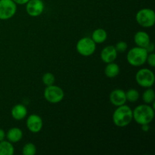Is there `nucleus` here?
Masks as SVG:
<instances>
[{
	"mask_svg": "<svg viewBox=\"0 0 155 155\" xmlns=\"http://www.w3.org/2000/svg\"><path fill=\"white\" fill-rule=\"evenodd\" d=\"M5 138L12 143H17L23 138V132L18 127H12L9 129L5 134Z\"/></svg>",
	"mask_w": 155,
	"mask_h": 155,
	"instance_id": "2eb2a0df",
	"label": "nucleus"
},
{
	"mask_svg": "<svg viewBox=\"0 0 155 155\" xmlns=\"http://www.w3.org/2000/svg\"><path fill=\"white\" fill-rule=\"evenodd\" d=\"M17 5L13 0H0V20L7 21L15 15Z\"/></svg>",
	"mask_w": 155,
	"mask_h": 155,
	"instance_id": "6e6552de",
	"label": "nucleus"
},
{
	"mask_svg": "<svg viewBox=\"0 0 155 155\" xmlns=\"http://www.w3.org/2000/svg\"><path fill=\"white\" fill-rule=\"evenodd\" d=\"M43 96L48 102L51 104H58L64 98V92L60 86L53 84L45 87Z\"/></svg>",
	"mask_w": 155,
	"mask_h": 155,
	"instance_id": "423d86ee",
	"label": "nucleus"
},
{
	"mask_svg": "<svg viewBox=\"0 0 155 155\" xmlns=\"http://www.w3.org/2000/svg\"><path fill=\"white\" fill-rule=\"evenodd\" d=\"M27 128L32 133H38L42 130L43 127V121L42 117L38 114H30L26 121Z\"/></svg>",
	"mask_w": 155,
	"mask_h": 155,
	"instance_id": "9d476101",
	"label": "nucleus"
},
{
	"mask_svg": "<svg viewBox=\"0 0 155 155\" xmlns=\"http://www.w3.org/2000/svg\"><path fill=\"white\" fill-rule=\"evenodd\" d=\"M146 62L148 64H149L150 67H151V68H154L155 67V54L154 52L148 53V57H147Z\"/></svg>",
	"mask_w": 155,
	"mask_h": 155,
	"instance_id": "b1692460",
	"label": "nucleus"
},
{
	"mask_svg": "<svg viewBox=\"0 0 155 155\" xmlns=\"http://www.w3.org/2000/svg\"><path fill=\"white\" fill-rule=\"evenodd\" d=\"M142 126V130L145 132H148L149 130L150 127L149 124H144V125H141Z\"/></svg>",
	"mask_w": 155,
	"mask_h": 155,
	"instance_id": "cd10ccee",
	"label": "nucleus"
},
{
	"mask_svg": "<svg viewBox=\"0 0 155 155\" xmlns=\"http://www.w3.org/2000/svg\"><path fill=\"white\" fill-rule=\"evenodd\" d=\"M120 72V68L117 64L114 61L108 63L104 68V74L107 78H115L119 75Z\"/></svg>",
	"mask_w": 155,
	"mask_h": 155,
	"instance_id": "dca6fc26",
	"label": "nucleus"
},
{
	"mask_svg": "<svg viewBox=\"0 0 155 155\" xmlns=\"http://www.w3.org/2000/svg\"><path fill=\"white\" fill-rule=\"evenodd\" d=\"M145 49L147 50V51H148V53H151V52H154V45L153 42H150V43L148 44V45L146 46V48H145Z\"/></svg>",
	"mask_w": 155,
	"mask_h": 155,
	"instance_id": "393cba45",
	"label": "nucleus"
},
{
	"mask_svg": "<svg viewBox=\"0 0 155 155\" xmlns=\"http://www.w3.org/2000/svg\"><path fill=\"white\" fill-rule=\"evenodd\" d=\"M14 2L15 3V4L18 5H26L27 3V2L29 1V0H13Z\"/></svg>",
	"mask_w": 155,
	"mask_h": 155,
	"instance_id": "a878e982",
	"label": "nucleus"
},
{
	"mask_svg": "<svg viewBox=\"0 0 155 155\" xmlns=\"http://www.w3.org/2000/svg\"><path fill=\"white\" fill-rule=\"evenodd\" d=\"M22 154L24 155H35L36 154V147L32 142L25 144L23 147Z\"/></svg>",
	"mask_w": 155,
	"mask_h": 155,
	"instance_id": "412c9836",
	"label": "nucleus"
},
{
	"mask_svg": "<svg viewBox=\"0 0 155 155\" xmlns=\"http://www.w3.org/2000/svg\"><path fill=\"white\" fill-rule=\"evenodd\" d=\"M15 148L12 142L4 140L0 142V155H13Z\"/></svg>",
	"mask_w": 155,
	"mask_h": 155,
	"instance_id": "a211bd4d",
	"label": "nucleus"
},
{
	"mask_svg": "<svg viewBox=\"0 0 155 155\" xmlns=\"http://www.w3.org/2000/svg\"><path fill=\"white\" fill-rule=\"evenodd\" d=\"M154 118V108L148 104L138 105L133 110V119L139 125L150 124Z\"/></svg>",
	"mask_w": 155,
	"mask_h": 155,
	"instance_id": "f257e3e1",
	"label": "nucleus"
},
{
	"mask_svg": "<svg viewBox=\"0 0 155 155\" xmlns=\"http://www.w3.org/2000/svg\"><path fill=\"white\" fill-rule=\"evenodd\" d=\"M148 54V51L145 48L133 47L127 52V62L133 67H141L146 63Z\"/></svg>",
	"mask_w": 155,
	"mask_h": 155,
	"instance_id": "7ed1b4c3",
	"label": "nucleus"
},
{
	"mask_svg": "<svg viewBox=\"0 0 155 155\" xmlns=\"http://www.w3.org/2000/svg\"><path fill=\"white\" fill-rule=\"evenodd\" d=\"M76 48L80 55L89 57L95 53L96 50V43L91 37H83L77 42Z\"/></svg>",
	"mask_w": 155,
	"mask_h": 155,
	"instance_id": "0eeeda50",
	"label": "nucleus"
},
{
	"mask_svg": "<svg viewBox=\"0 0 155 155\" xmlns=\"http://www.w3.org/2000/svg\"><path fill=\"white\" fill-rule=\"evenodd\" d=\"M112 120L114 125L117 127H126L133 120V110L127 104L118 106L114 111Z\"/></svg>",
	"mask_w": 155,
	"mask_h": 155,
	"instance_id": "f03ea898",
	"label": "nucleus"
},
{
	"mask_svg": "<svg viewBox=\"0 0 155 155\" xmlns=\"http://www.w3.org/2000/svg\"><path fill=\"white\" fill-rule=\"evenodd\" d=\"M136 21L139 26L145 28L152 27L155 24V13L154 10L148 8H144L137 12Z\"/></svg>",
	"mask_w": 155,
	"mask_h": 155,
	"instance_id": "20e7f679",
	"label": "nucleus"
},
{
	"mask_svg": "<svg viewBox=\"0 0 155 155\" xmlns=\"http://www.w3.org/2000/svg\"><path fill=\"white\" fill-rule=\"evenodd\" d=\"M136 81L139 86L143 88L152 87L155 82L154 72L148 68H142L136 74Z\"/></svg>",
	"mask_w": 155,
	"mask_h": 155,
	"instance_id": "39448f33",
	"label": "nucleus"
},
{
	"mask_svg": "<svg viewBox=\"0 0 155 155\" xmlns=\"http://www.w3.org/2000/svg\"><path fill=\"white\" fill-rule=\"evenodd\" d=\"M115 48H116L117 53H124L125 52L128 48V45L124 41H120V42H117L116 45H114Z\"/></svg>",
	"mask_w": 155,
	"mask_h": 155,
	"instance_id": "5701e85b",
	"label": "nucleus"
},
{
	"mask_svg": "<svg viewBox=\"0 0 155 155\" xmlns=\"http://www.w3.org/2000/svg\"><path fill=\"white\" fill-rule=\"evenodd\" d=\"M42 80L43 84L45 85V86H51V85L54 84V82H55V77H54V75L52 74V73L47 72L45 73V74L42 75Z\"/></svg>",
	"mask_w": 155,
	"mask_h": 155,
	"instance_id": "4be33fe9",
	"label": "nucleus"
},
{
	"mask_svg": "<svg viewBox=\"0 0 155 155\" xmlns=\"http://www.w3.org/2000/svg\"><path fill=\"white\" fill-rule=\"evenodd\" d=\"M45 4L42 0H29L26 4V12L30 17H39L43 13Z\"/></svg>",
	"mask_w": 155,
	"mask_h": 155,
	"instance_id": "1a4fd4ad",
	"label": "nucleus"
},
{
	"mask_svg": "<svg viewBox=\"0 0 155 155\" xmlns=\"http://www.w3.org/2000/svg\"><path fill=\"white\" fill-rule=\"evenodd\" d=\"M11 114L15 120H22L27 116V108L22 104H17L13 106Z\"/></svg>",
	"mask_w": 155,
	"mask_h": 155,
	"instance_id": "4468645a",
	"label": "nucleus"
},
{
	"mask_svg": "<svg viewBox=\"0 0 155 155\" xmlns=\"http://www.w3.org/2000/svg\"><path fill=\"white\" fill-rule=\"evenodd\" d=\"M5 132L3 129L0 128V142L5 139Z\"/></svg>",
	"mask_w": 155,
	"mask_h": 155,
	"instance_id": "bb28decb",
	"label": "nucleus"
},
{
	"mask_svg": "<svg viewBox=\"0 0 155 155\" xmlns=\"http://www.w3.org/2000/svg\"><path fill=\"white\" fill-rule=\"evenodd\" d=\"M91 38L96 44H101L107 40V33L104 29L98 28L92 32Z\"/></svg>",
	"mask_w": 155,
	"mask_h": 155,
	"instance_id": "f3484780",
	"label": "nucleus"
},
{
	"mask_svg": "<svg viewBox=\"0 0 155 155\" xmlns=\"http://www.w3.org/2000/svg\"><path fill=\"white\" fill-rule=\"evenodd\" d=\"M139 91L136 90V89H130L126 92V98L127 101H130L131 103H134L139 100Z\"/></svg>",
	"mask_w": 155,
	"mask_h": 155,
	"instance_id": "aec40b11",
	"label": "nucleus"
},
{
	"mask_svg": "<svg viewBox=\"0 0 155 155\" xmlns=\"http://www.w3.org/2000/svg\"><path fill=\"white\" fill-rule=\"evenodd\" d=\"M142 100L145 104H151L155 100V92L151 87L146 88L142 93Z\"/></svg>",
	"mask_w": 155,
	"mask_h": 155,
	"instance_id": "6ab92c4d",
	"label": "nucleus"
},
{
	"mask_svg": "<svg viewBox=\"0 0 155 155\" xmlns=\"http://www.w3.org/2000/svg\"><path fill=\"white\" fill-rule=\"evenodd\" d=\"M109 100L110 102L116 107L125 104L127 101L126 98V92L121 89H114L110 93Z\"/></svg>",
	"mask_w": 155,
	"mask_h": 155,
	"instance_id": "9b49d317",
	"label": "nucleus"
},
{
	"mask_svg": "<svg viewBox=\"0 0 155 155\" xmlns=\"http://www.w3.org/2000/svg\"><path fill=\"white\" fill-rule=\"evenodd\" d=\"M133 39H134L135 44L137 46L145 48L151 42V38H150L149 34L147 32L143 31V30L136 32L134 35Z\"/></svg>",
	"mask_w": 155,
	"mask_h": 155,
	"instance_id": "ddd939ff",
	"label": "nucleus"
},
{
	"mask_svg": "<svg viewBox=\"0 0 155 155\" xmlns=\"http://www.w3.org/2000/svg\"><path fill=\"white\" fill-rule=\"evenodd\" d=\"M117 51L115 48L114 45H109L104 47L101 51L100 57H101V61L104 63L108 64L114 62L117 58Z\"/></svg>",
	"mask_w": 155,
	"mask_h": 155,
	"instance_id": "f8f14e48",
	"label": "nucleus"
}]
</instances>
